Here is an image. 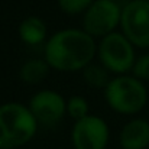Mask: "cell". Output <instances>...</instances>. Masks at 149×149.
I'll use <instances>...</instances> for the list:
<instances>
[{"label": "cell", "instance_id": "1", "mask_svg": "<svg viewBox=\"0 0 149 149\" xmlns=\"http://www.w3.org/2000/svg\"><path fill=\"white\" fill-rule=\"evenodd\" d=\"M96 42L84 29H62L45 45V61L59 71L84 70L93 61Z\"/></svg>", "mask_w": 149, "mask_h": 149}, {"label": "cell", "instance_id": "2", "mask_svg": "<svg viewBox=\"0 0 149 149\" xmlns=\"http://www.w3.org/2000/svg\"><path fill=\"white\" fill-rule=\"evenodd\" d=\"M38 120L20 103L0 106V149H15L28 143L36 133Z\"/></svg>", "mask_w": 149, "mask_h": 149}, {"label": "cell", "instance_id": "3", "mask_svg": "<svg viewBox=\"0 0 149 149\" xmlns=\"http://www.w3.org/2000/svg\"><path fill=\"white\" fill-rule=\"evenodd\" d=\"M104 99L114 111L122 114H135L145 107L148 91L136 77L119 75L110 80L104 88Z\"/></svg>", "mask_w": 149, "mask_h": 149}, {"label": "cell", "instance_id": "4", "mask_svg": "<svg viewBox=\"0 0 149 149\" xmlns=\"http://www.w3.org/2000/svg\"><path fill=\"white\" fill-rule=\"evenodd\" d=\"M99 56L104 68L111 72H126L135 65L133 44L119 32H111L101 38L99 45Z\"/></svg>", "mask_w": 149, "mask_h": 149}, {"label": "cell", "instance_id": "5", "mask_svg": "<svg viewBox=\"0 0 149 149\" xmlns=\"http://www.w3.org/2000/svg\"><path fill=\"white\" fill-rule=\"evenodd\" d=\"M123 35L136 47H149V1L132 0L122 7Z\"/></svg>", "mask_w": 149, "mask_h": 149}, {"label": "cell", "instance_id": "6", "mask_svg": "<svg viewBox=\"0 0 149 149\" xmlns=\"http://www.w3.org/2000/svg\"><path fill=\"white\" fill-rule=\"evenodd\" d=\"M122 17V9L114 0H94L86 10L83 25L91 36H106L114 32Z\"/></svg>", "mask_w": 149, "mask_h": 149}, {"label": "cell", "instance_id": "7", "mask_svg": "<svg viewBox=\"0 0 149 149\" xmlns=\"http://www.w3.org/2000/svg\"><path fill=\"white\" fill-rule=\"evenodd\" d=\"M71 139L75 149H104L109 142V126L101 117L88 114L75 122Z\"/></svg>", "mask_w": 149, "mask_h": 149}, {"label": "cell", "instance_id": "8", "mask_svg": "<svg viewBox=\"0 0 149 149\" xmlns=\"http://www.w3.org/2000/svg\"><path fill=\"white\" fill-rule=\"evenodd\" d=\"M29 110L38 122L44 125H54L64 117L67 103L59 93L54 90H42L31 99Z\"/></svg>", "mask_w": 149, "mask_h": 149}, {"label": "cell", "instance_id": "9", "mask_svg": "<svg viewBox=\"0 0 149 149\" xmlns=\"http://www.w3.org/2000/svg\"><path fill=\"white\" fill-rule=\"evenodd\" d=\"M120 145L123 149H145L149 145V122L135 119L127 122L120 132Z\"/></svg>", "mask_w": 149, "mask_h": 149}, {"label": "cell", "instance_id": "10", "mask_svg": "<svg viewBox=\"0 0 149 149\" xmlns=\"http://www.w3.org/2000/svg\"><path fill=\"white\" fill-rule=\"evenodd\" d=\"M19 36L28 45H38L47 38V25L38 16H28L19 25Z\"/></svg>", "mask_w": 149, "mask_h": 149}, {"label": "cell", "instance_id": "11", "mask_svg": "<svg viewBox=\"0 0 149 149\" xmlns=\"http://www.w3.org/2000/svg\"><path fill=\"white\" fill-rule=\"evenodd\" d=\"M48 70H49V65L45 59L32 58L23 62V65L20 67L19 75H20V80L26 84H38L48 75Z\"/></svg>", "mask_w": 149, "mask_h": 149}, {"label": "cell", "instance_id": "12", "mask_svg": "<svg viewBox=\"0 0 149 149\" xmlns=\"http://www.w3.org/2000/svg\"><path fill=\"white\" fill-rule=\"evenodd\" d=\"M109 70L97 65V64H90L87 65L84 70H83V77L86 80V83L90 86V87H94V88H106L107 84L110 83V78H109Z\"/></svg>", "mask_w": 149, "mask_h": 149}, {"label": "cell", "instance_id": "13", "mask_svg": "<svg viewBox=\"0 0 149 149\" xmlns=\"http://www.w3.org/2000/svg\"><path fill=\"white\" fill-rule=\"evenodd\" d=\"M67 111L77 122V120L88 116V103H87V100L80 96H72L67 101Z\"/></svg>", "mask_w": 149, "mask_h": 149}, {"label": "cell", "instance_id": "14", "mask_svg": "<svg viewBox=\"0 0 149 149\" xmlns=\"http://www.w3.org/2000/svg\"><path fill=\"white\" fill-rule=\"evenodd\" d=\"M94 0H58V4L62 12L68 15H77L81 12H86Z\"/></svg>", "mask_w": 149, "mask_h": 149}, {"label": "cell", "instance_id": "15", "mask_svg": "<svg viewBox=\"0 0 149 149\" xmlns=\"http://www.w3.org/2000/svg\"><path fill=\"white\" fill-rule=\"evenodd\" d=\"M133 74L135 77L139 80V78H143V80H149V54H145L142 56H139L136 61H135V65H133Z\"/></svg>", "mask_w": 149, "mask_h": 149}, {"label": "cell", "instance_id": "16", "mask_svg": "<svg viewBox=\"0 0 149 149\" xmlns=\"http://www.w3.org/2000/svg\"><path fill=\"white\" fill-rule=\"evenodd\" d=\"M116 3H125V4H127L129 1H132V0H114Z\"/></svg>", "mask_w": 149, "mask_h": 149}, {"label": "cell", "instance_id": "17", "mask_svg": "<svg viewBox=\"0 0 149 149\" xmlns=\"http://www.w3.org/2000/svg\"><path fill=\"white\" fill-rule=\"evenodd\" d=\"M143 1H149V0H143Z\"/></svg>", "mask_w": 149, "mask_h": 149}]
</instances>
